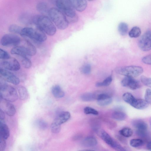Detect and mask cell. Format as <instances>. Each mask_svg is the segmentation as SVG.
<instances>
[{
    "instance_id": "cell-13",
    "label": "cell",
    "mask_w": 151,
    "mask_h": 151,
    "mask_svg": "<svg viewBox=\"0 0 151 151\" xmlns=\"http://www.w3.org/2000/svg\"><path fill=\"white\" fill-rule=\"evenodd\" d=\"M121 83L123 86L133 90L138 89L141 86V83L138 81L130 77H125L122 80Z\"/></svg>"
},
{
    "instance_id": "cell-4",
    "label": "cell",
    "mask_w": 151,
    "mask_h": 151,
    "mask_svg": "<svg viewBox=\"0 0 151 151\" xmlns=\"http://www.w3.org/2000/svg\"><path fill=\"white\" fill-rule=\"evenodd\" d=\"M20 34L22 36L40 42L45 41L47 38L45 33L37 27L36 29L29 27L23 28Z\"/></svg>"
},
{
    "instance_id": "cell-43",
    "label": "cell",
    "mask_w": 151,
    "mask_h": 151,
    "mask_svg": "<svg viewBox=\"0 0 151 151\" xmlns=\"http://www.w3.org/2000/svg\"><path fill=\"white\" fill-rule=\"evenodd\" d=\"M11 58L10 55L5 50L0 49V58L2 60L8 59Z\"/></svg>"
},
{
    "instance_id": "cell-19",
    "label": "cell",
    "mask_w": 151,
    "mask_h": 151,
    "mask_svg": "<svg viewBox=\"0 0 151 151\" xmlns=\"http://www.w3.org/2000/svg\"><path fill=\"white\" fill-rule=\"evenodd\" d=\"M36 9L37 11L43 15H48L49 8L47 4L44 2H40L36 5Z\"/></svg>"
},
{
    "instance_id": "cell-9",
    "label": "cell",
    "mask_w": 151,
    "mask_h": 151,
    "mask_svg": "<svg viewBox=\"0 0 151 151\" xmlns=\"http://www.w3.org/2000/svg\"><path fill=\"white\" fill-rule=\"evenodd\" d=\"M140 49L143 51L151 50V31L146 32L140 38L138 43Z\"/></svg>"
},
{
    "instance_id": "cell-28",
    "label": "cell",
    "mask_w": 151,
    "mask_h": 151,
    "mask_svg": "<svg viewBox=\"0 0 151 151\" xmlns=\"http://www.w3.org/2000/svg\"><path fill=\"white\" fill-rule=\"evenodd\" d=\"M123 100L127 103L131 105L136 98L130 93L126 92L122 95Z\"/></svg>"
},
{
    "instance_id": "cell-39",
    "label": "cell",
    "mask_w": 151,
    "mask_h": 151,
    "mask_svg": "<svg viewBox=\"0 0 151 151\" xmlns=\"http://www.w3.org/2000/svg\"><path fill=\"white\" fill-rule=\"evenodd\" d=\"M22 58V63L23 67L26 68H30L32 65V62L31 60L27 57Z\"/></svg>"
},
{
    "instance_id": "cell-50",
    "label": "cell",
    "mask_w": 151,
    "mask_h": 151,
    "mask_svg": "<svg viewBox=\"0 0 151 151\" xmlns=\"http://www.w3.org/2000/svg\"><path fill=\"white\" fill-rule=\"evenodd\" d=\"M87 0L89 1H93V0Z\"/></svg>"
},
{
    "instance_id": "cell-30",
    "label": "cell",
    "mask_w": 151,
    "mask_h": 151,
    "mask_svg": "<svg viewBox=\"0 0 151 151\" xmlns=\"http://www.w3.org/2000/svg\"><path fill=\"white\" fill-rule=\"evenodd\" d=\"M96 98L95 94L91 93H86L82 95L81 99L84 101H90L93 100Z\"/></svg>"
},
{
    "instance_id": "cell-46",
    "label": "cell",
    "mask_w": 151,
    "mask_h": 151,
    "mask_svg": "<svg viewBox=\"0 0 151 151\" xmlns=\"http://www.w3.org/2000/svg\"><path fill=\"white\" fill-rule=\"evenodd\" d=\"M37 124L39 127L42 129H45L47 127V124L44 121L40 120L38 121Z\"/></svg>"
},
{
    "instance_id": "cell-25",
    "label": "cell",
    "mask_w": 151,
    "mask_h": 151,
    "mask_svg": "<svg viewBox=\"0 0 151 151\" xmlns=\"http://www.w3.org/2000/svg\"><path fill=\"white\" fill-rule=\"evenodd\" d=\"M112 117L114 119L119 121L124 120L127 117L126 114L121 111H116L114 112L111 114Z\"/></svg>"
},
{
    "instance_id": "cell-31",
    "label": "cell",
    "mask_w": 151,
    "mask_h": 151,
    "mask_svg": "<svg viewBox=\"0 0 151 151\" xmlns=\"http://www.w3.org/2000/svg\"><path fill=\"white\" fill-rule=\"evenodd\" d=\"M112 99L110 96L97 100L98 104L101 106H105L111 104L112 102Z\"/></svg>"
},
{
    "instance_id": "cell-20",
    "label": "cell",
    "mask_w": 151,
    "mask_h": 151,
    "mask_svg": "<svg viewBox=\"0 0 151 151\" xmlns=\"http://www.w3.org/2000/svg\"><path fill=\"white\" fill-rule=\"evenodd\" d=\"M97 144V141L96 139L94 137L91 136L86 137L82 142L83 145L87 147H94Z\"/></svg>"
},
{
    "instance_id": "cell-29",
    "label": "cell",
    "mask_w": 151,
    "mask_h": 151,
    "mask_svg": "<svg viewBox=\"0 0 151 151\" xmlns=\"http://www.w3.org/2000/svg\"><path fill=\"white\" fill-rule=\"evenodd\" d=\"M119 133L121 135L126 137H130L133 134L132 130L130 128L128 127H125L123 128L119 131Z\"/></svg>"
},
{
    "instance_id": "cell-32",
    "label": "cell",
    "mask_w": 151,
    "mask_h": 151,
    "mask_svg": "<svg viewBox=\"0 0 151 151\" xmlns=\"http://www.w3.org/2000/svg\"><path fill=\"white\" fill-rule=\"evenodd\" d=\"M129 143L131 147H138L143 145L144 141L141 139H134L130 140Z\"/></svg>"
},
{
    "instance_id": "cell-21",
    "label": "cell",
    "mask_w": 151,
    "mask_h": 151,
    "mask_svg": "<svg viewBox=\"0 0 151 151\" xmlns=\"http://www.w3.org/2000/svg\"><path fill=\"white\" fill-rule=\"evenodd\" d=\"M33 16L29 13H23L19 16V20L21 23L23 24H33Z\"/></svg>"
},
{
    "instance_id": "cell-14",
    "label": "cell",
    "mask_w": 151,
    "mask_h": 151,
    "mask_svg": "<svg viewBox=\"0 0 151 151\" xmlns=\"http://www.w3.org/2000/svg\"><path fill=\"white\" fill-rule=\"evenodd\" d=\"M25 43L24 46L17 45L14 47L11 50V54L18 55L22 58L30 56L25 42Z\"/></svg>"
},
{
    "instance_id": "cell-16",
    "label": "cell",
    "mask_w": 151,
    "mask_h": 151,
    "mask_svg": "<svg viewBox=\"0 0 151 151\" xmlns=\"http://www.w3.org/2000/svg\"><path fill=\"white\" fill-rule=\"evenodd\" d=\"M70 117V114L69 112L62 111L57 116L53 122L61 125L66 122Z\"/></svg>"
},
{
    "instance_id": "cell-12",
    "label": "cell",
    "mask_w": 151,
    "mask_h": 151,
    "mask_svg": "<svg viewBox=\"0 0 151 151\" xmlns=\"http://www.w3.org/2000/svg\"><path fill=\"white\" fill-rule=\"evenodd\" d=\"M0 109L9 116H13L16 113L14 105L10 102L2 98H0Z\"/></svg>"
},
{
    "instance_id": "cell-11",
    "label": "cell",
    "mask_w": 151,
    "mask_h": 151,
    "mask_svg": "<svg viewBox=\"0 0 151 151\" xmlns=\"http://www.w3.org/2000/svg\"><path fill=\"white\" fill-rule=\"evenodd\" d=\"M1 62V66L3 68L12 71H17L19 70L20 68V64L15 58H10L3 60Z\"/></svg>"
},
{
    "instance_id": "cell-40",
    "label": "cell",
    "mask_w": 151,
    "mask_h": 151,
    "mask_svg": "<svg viewBox=\"0 0 151 151\" xmlns=\"http://www.w3.org/2000/svg\"><path fill=\"white\" fill-rule=\"evenodd\" d=\"M140 80L144 85L151 88V78L143 76L141 77Z\"/></svg>"
},
{
    "instance_id": "cell-6",
    "label": "cell",
    "mask_w": 151,
    "mask_h": 151,
    "mask_svg": "<svg viewBox=\"0 0 151 151\" xmlns=\"http://www.w3.org/2000/svg\"><path fill=\"white\" fill-rule=\"evenodd\" d=\"M116 72L126 77L135 78L140 76L143 71V68L139 66L131 65L117 68Z\"/></svg>"
},
{
    "instance_id": "cell-27",
    "label": "cell",
    "mask_w": 151,
    "mask_h": 151,
    "mask_svg": "<svg viewBox=\"0 0 151 151\" xmlns=\"http://www.w3.org/2000/svg\"><path fill=\"white\" fill-rule=\"evenodd\" d=\"M141 34L140 28L137 26L133 27L129 33V36L131 38H137L139 37Z\"/></svg>"
},
{
    "instance_id": "cell-45",
    "label": "cell",
    "mask_w": 151,
    "mask_h": 151,
    "mask_svg": "<svg viewBox=\"0 0 151 151\" xmlns=\"http://www.w3.org/2000/svg\"><path fill=\"white\" fill-rule=\"evenodd\" d=\"M142 61L145 64L151 65V55L144 57L142 59Z\"/></svg>"
},
{
    "instance_id": "cell-36",
    "label": "cell",
    "mask_w": 151,
    "mask_h": 151,
    "mask_svg": "<svg viewBox=\"0 0 151 151\" xmlns=\"http://www.w3.org/2000/svg\"><path fill=\"white\" fill-rule=\"evenodd\" d=\"M136 132L137 135L143 140V139L146 140L148 137L147 130H136Z\"/></svg>"
},
{
    "instance_id": "cell-8",
    "label": "cell",
    "mask_w": 151,
    "mask_h": 151,
    "mask_svg": "<svg viewBox=\"0 0 151 151\" xmlns=\"http://www.w3.org/2000/svg\"><path fill=\"white\" fill-rule=\"evenodd\" d=\"M21 42L20 37L18 36L11 34L4 35L1 40V44L4 46H16Z\"/></svg>"
},
{
    "instance_id": "cell-49",
    "label": "cell",
    "mask_w": 151,
    "mask_h": 151,
    "mask_svg": "<svg viewBox=\"0 0 151 151\" xmlns=\"http://www.w3.org/2000/svg\"><path fill=\"white\" fill-rule=\"evenodd\" d=\"M150 123L151 125V118H150L149 120Z\"/></svg>"
},
{
    "instance_id": "cell-42",
    "label": "cell",
    "mask_w": 151,
    "mask_h": 151,
    "mask_svg": "<svg viewBox=\"0 0 151 151\" xmlns=\"http://www.w3.org/2000/svg\"><path fill=\"white\" fill-rule=\"evenodd\" d=\"M145 100L149 104L151 105V89H146L145 95Z\"/></svg>"
},
{
    "instance_id": "cell-5",
    "label": "cell",
    "mask_w": 151,
    "mask_h": 151,
    "mask_svg": "<svg viewBox=\"0 0 151 151\" xmlns=\"http://www.w3.org/2000/svg\"><path fill=\"white\" fill-rule=\"evenodd\" d=\"M0 98L11 102L17 100L18 93L13 87L3 83H0Z\"/></svg>"
},
{
    "instance_id": "cell-34",
    "label": "cell",
    "mask_w": 151,
    "mask_h": 151,
    "mask_svg": "<svg viewBox=\"0 0 151 151\" xmlns=\"http://www.w3.org/2000/svg\"><path fill=\"white\" fill-rule=\"evenodd\" d=\"M25 42L28 49L29 56L34 55L36 54L37 52L36 47L29 41L26 40Z\"/></svg>"
},
{
    "instance_id": "cell-24",
    "label": "cell",
    "mask_w": 151,
    "mask_h": 151,
    "mask_svg": "<svg viewBox=\"0 0 151 151\" xmlns=\"http://www.w3.org/2000/svg\"><path fill=\"white\" fill-rule=\"evenodd\" d=\"M17 90L20 99L24 101L27 100L29 96L28 91L27 89L23 86H20L17 88Z\"/></svg>"
},
{
    "instance_id": "cell-37",
    "label": "cell",
    "mask_w": 151,
    "mask_h": 151,
    "mask_svg": "<svg viewBox=\"0 0 151 151\" xmlns=\"http://www.w3.org/2000/svg\"><path fill=\"white\" fill-rule=\"evenodd\" d=\"M50 128L52 132L54 133H57L60 130V125L53 121L51 125Z\"/></svg>"
},
{
    "instance_id": "cell-47",
    "label": "cell",
    "mask_w": 151,
    "mask_h": 151,
    "mask_svg": "<svg viewBox=\"0 0 151 151\" xmlns=\"http://www.w3.org/2000/svg\"><path fill=\"white\" fill-rule=\"evenodd\" d=\"M4 112L1 110H0V118L1 120H4L5 117Z\"/></svg>"
},
{
    "instance_id": "cell-7",
    "label": "cell",
    "mask_w": 151,
    "mask_h": 151,
    "mask_svg": "<svg viewBox=\"0 0 151 151\" xmlns=\"http://www.w3.org/2000/svg\"><path fill=\"white\" fill-rule=\"evenodd\" d=\"M100 135L101 139L117 151H126L125 148L114 140L105 131L102 130L100 132Z\"/></svg>"
},
{
    "instance_id": "cell-15",
    "label": "cell",
    "mask_w": 151,
    "mask_h": 151,
    "mask_svg": "<svg viewBox=\"0 0 151 151\" xmlns=\"http://www.w3.org/2000/svg\"><path fill=\"white\" fill-rule=\"evenodd\" d=\"M73 8L78 11L82 12L84 11L87 6L86 0H69Z\"/></svg>"
},
{
    "instance_id": "cell-44",
    "label": "cell",
    "mask_w": 151,
    "mask_h": 151,
    "mask_svg": "<svg viewBox=\"0 0 151 151\" xmlns=\"http://www.w3.org/2000/svg\"><path fill=\"white\" fill-rule=\"evenodd\" d=\"M6 146V139L0 137V151H3L5 149Z\"/></svg>"
},
{
    "instance_id": "cell-22",
    "label": "cell",
    "mask_w": 151,
    "mask_h": 151,
    "mask_svg": "<svg viewBox=\"0 0 151 151\" xmlns=\"http://www.w3.org/2000/svg\"><path fill=\"white\" fill-rule=\"evenodd\" d=\"M0 137L5 139H7L9 136V129L5 122H0Z\"/></svg>"
},
{
    "instance_id": "cell-38",
    "label": "cell",
    "mask_w": 151,
    "mask_h": 151,
    "mask_svg": "<svg viewBox=\"0 0 151 151\" xmlns=\"http://www.w3.org/2000/svg\"><path fill=\"white\" fill-rule=\"evenodd\" d=\"M84 112L86 114H92L97 115L99 114V112L97 110L92 108L88 106H86L84 108Z\"/></svg>"
},
{
    "instance_id": "cell-18",
    "label": "cell",
    "mask_w": 151,
    "mask_h": 151,
    "mask_svg": "<svg viewBox=\"0 0 151 151\" xmlns=\"http://www.w3.org/2000/svg\"><path fill=\"white\" fill-rule=\"evenodd\" d=\"M132 125L136 130H147V125L143 120L140 119H135L132 122Z\"/></svg>"
},
{
    "instance_id": "cell-26",
    "label": "cell",
    "mask_w": 151,
    "mask_h": 151,
    "mask_svg": "<svg viewBox=\"0 0 151 151\" xmlns=\"http://www.w3.org/2000/svg\"><path fill=\"white\" fill-rule=\"evenodd\" d=\"M118 30L119 34L122 36H124L127 34L128 29L127 24L124 22H121L118 26Z\"/></svg>"
},
{
    "instance_id": "cell-23",
    "label": "cell",
    "mask_w": 151,
    "mask_h": 151,
    "mask_svg": "<svg viewBox=\"0 0 151 151\" xmlns=\"http://www.w3.org/2000/svg\"><path fill=\"white\" fill-rule=\"evenodd\" d=\"M51 91L54 96L57 98H62L65 95L64 92L58 85L53 86L52 88Z\"/></svg>"
},
{
    "instance_id": "cell-2",
    "label": "cell",
    "mask_w": 151,
    "mask_h": 151,
    "mask_svg": "<svg viewBox=\"0 0 151 151\" xmlns=\"http://www.w3.org/2000/svg\"><path fill=\"white\" fill-rule=\"evenodd\" d=\"M48 15L55 26L59 29L63 30L68 26L69 22L64 14L57 8H50Z\"/></svg>"
},
{
    "instance_id": "cell-1",
    "label": "cell",
    "mask_w": 151,
    "mask_h": 151,
    "mask_svg": "<svg viewBox=\"0 0 151 151\" xmlns=\"http://www.w3.org/2000/svg\"><path fill=\"white\" fill-rule=\"evenodd\" d=\"M33 24H35L37 28L49 36H52L56 32L55 25L50 17L46 15L34 16Z\"/></svg>"
},
{
    "instance_id": "cell-35",
    "label": "cell",
    "mask_w": 151,
    "mask_h": 151,
    "mask_svg": "<svg viewBox=\"0 0 151 151\" xmlns=\"http://www.w3.org/2000/svg\"><path fill=\"white\" fill-rule=\"evenodd\" d=\"M112 80V77L111 76H109L105 79L102 82L97 83L96 86L98 87L109 86L111 83Z\"/></svg>"
},
{
    "instance_id": "cell-17",
    "label": "cell",
    "mask_w": 151,
    "mask_h": 151,
    "mask_svg": "<svg viewBox=\"0 0 151 151\" xmlns=\"http://www.w3.org/2000/svg\"><path fill=\"white\" fill-rule=\"evenodd\" d=\"M149 104L145 99H136L131 106L136 109L142 110L146 108Z\"/></svg>"
},
{
    "instance_id": "cell-41",
    "label": "cell",
    "mask_w": 151,
    "mask_h": 151,
    "mask_svg": "<svg viewBox=\"0 0 151 151\" xmlns=\"http://www.w3.org/2000/svg\"><path fill=\"white\" fill-rule=\"evenodd\" d=\"M81 72L85 74H89L91 71V68L88 64H86L83 65L81 69Z\"/></svg>"
},
{
    "instance_id": "cell-33",
    "label": "cell",
    "mask_w": 151,
    "mask_h": 151,
    "mask_svg": "<svg viewBox=\"0 0 151 151\" xmlns=\"http://www.w3.org/2000/svg\"><path fill=\"white\" fill-rule=\"evenodd\" d=\"M22 28L17 25L12 24L9 26V32L13 33L20 34Z\"/></svg>"
},
{
    "instance_id": "cell-48",
    "label": "cell",
    "mask_w": 151,
    "mask_h": 151,
    "mask_svg": "<svg viewBox=\"0 0 151 151\" xmlns=\"http://www.w3.org/2000/svg\"><path fill=\"white\" fill-rule=\"evenodd\" d=\"M146 147L148 150L151 151V141L148 142L146 145Z\"/></svg>"
},
{
    "instance_id": "cell-10",
    "label": "cell",
    "mask_w": 151,
    "mask_h": 151,
    "mask_svg": "<svg viewBox=\"0 0 151 151\" xmlns=\"http://www.w3.org/2000/svg\"><path fill=\"white\" fill-rule=\"evenodd\" d=\"M1 78L4 80L15 85H17L20 83L19 79L12 73L3 68L0 69Z\"/></svg>"
},
{
    "instance_id": "cell-3",
    "label": "cell",
    "mask_w": 151,
    "mask_h": 151,
    "mask_svg": "<svg viewBox=\"0 0 151 151\" xmlns=\"http://www.w3.org/2000/svg\"><path fill=\"white\" fill-rule=\"evenodd\" d=\"M56 5L68 18L69 23H73L78 21V17L74 8L69 0H56Z\"/></svg>"
}]
</instances>
